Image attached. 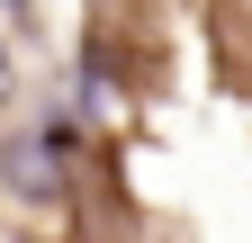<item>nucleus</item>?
I'll return each mask as SVG.
<instances>
[{"label": "nucleus", "mask_w": 252, "mask_h": 243, "mask_svg": "<svg viewBox=\"0 0 252 243\" xmlns=\"http://www.w3.org/2000/svg\"><path fill=\"white\" fill-rule=\"evenodd\" d=\"M9 243H36V234H9Z\"/></svg>", "instance_id": "obj_3"}, {"label": "nucleus", "mask_w": 252, "mask_h": 243, "mask_svg": "<svg viewBox=\"0 0 252 243\" xmlns=\"http://www.w3.org/2000/svg\"><path fill=\"white\" fill-rule=\"evenodd\" d=\"M0 81H9V36H0Z\"/></svg>", "instance_id": "obj_2"}, {"label": "nucleus", "mask_w": 252, "mask_h": 243, "mask_svg": "<svg viewBox=\"0 0 252 243\" xmlns=\"http://www.w3.org/2000/svg\"><path fill=\"white\" fill-rule=\"evenodd\" d=\"M0 189H9V207H63L72 198V153L45 126H9L0 135Z\"/></svg>", "instance_id": "obj_1"}]
</instances>
